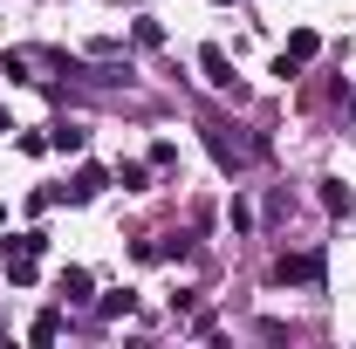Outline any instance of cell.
I'll return each mask as SVG.
<instances>
[{"label": "cell", "mask_w": 356, "mask_h": 349, "mask_svg": "<svg viewBox=\"0 0 356 349\" xmlns=\"http://www.w3.org/2000/svg\"><path fill=\"white\" fill-rule=\"evenodd\" d=\"M350 117H356V103H350Z\"/></svg>", "instance_id": "obj_11"}, {"label": "cell", "mask_w": 356, "mask_h": 349, "mask_svg": "<svg viewBox=\"0 0 356 349\" xmlns=\"http://www.w3.org/2000/svg\"><path fill=\"white\" fill-rule=\"evenodd\" d=\"M131 308H137V295H131V288H117V295H103V315H131Z\"/></svg>", "instance_id": "obj_9"}, {"label": "cell", "mask_w": 356, "mask_h": 349, "mask_svg": "<svg viewBox=\"0 0 356 349\" xmlns=\"http://www.w3.org/2000/svg\"><path fill=\"white\" fill-rule=\"evenodd\" d=\"M220 7H226V0H220Z\"/></svg>", "instance_id": "obj_13"}, {"label": "cell", "mask_w": 356, "mask_h": 349, "mask_svg": "<svg viewBox=\"0 0 356 349\" xmlns=\"http://www.w3.org/2000/svg\"><path fill=\"white\" fill-rule=\"evenodd\" d=\"M0 219H7V213H0Z\"/></svg>", "instance_id": "obj_12"}, {"label": "cell", "mask_w": 356, "mask_h": 349, "mask_svg": "<svg viewBox=\"0 0 356 349\" xmlns=\"http://www.w3.org/2000/svg\"><path fill=\"white\" fill-rule=\"evenodd\" d=\"M62 302H89V274H83V267L62 274Z\"/></svg>", "instance_id": "obj_6"}, {"label": "cell", "mask_w": 356, "mask_h": 349, "mask_svg": "<svg viewBox=\"0 0 356 349\" xmlns=\"http://www.w3.org/2000/svg\"><path fill=\"white\" fill-rule=\"evenodd\" d=\"M199 69H206V83H213V89H233V62H226V48H199Z\"/></svg>", "instance_id": "obj_1"}, {"label": "cell", "mask_w": 356, "mask_h": 349, "mask_svg": "<svg viewBox=\"0 0 356 349\" xmlns=\"http://www.w3.org/2000/svg\"><path fill=\"white\" fill-rule=\"evenodd\" d=\"M315 48H322V35H315V28H295V35H288V62H309Z\"/></svg>", "instance_id": "obj_5"}, {"label": "cell", "mask_w": 356, "mask_h": 349, "mask_svg": "<svg viewBox=\"0 0 356 349\" xmlns=\"http://www.w3.org/2000/svg\"><path fill=\"white\" fill-rule=\"evenodd\" d=\"M55 336H62V315H55V308L35 315V343H55Z\"/></svg>", "instance_id": "obj_8"}, {"label": "cell", "mask_w": 356, "mask_h": 349, "mask_svg": "<svg viewBox=\"0 0 356 349\" xmlns=\"http://www.w3.org/2000/svg\"><path fill=\"white\" fill-rule=\"evenodd\" d=\"M322 206H329V213H350V185L329 178V185H322Z\"/></svg>", "instance_id": "obj_7"}, {"label": "cell", "mask_w": 356, "mask_h": 349, "mask_svg": "<svg viewBox=\"0 0 356 349\" xmlns=\"http://www.w3.org/2000/svg\"><path fill=\"white\" fill-rule=\"evenodd\" d=\"M103 185H110V178L96 172V165H83V172L69 178V192H62V199H76V206H89V199H96V192H103Z\"/></svg>", "instance_id": "obj_2"}, {"label": "cell", "mask_w": 356, "mask_h": 349, "mask_svg": "<svg viewBox=\"0 0 356 349\" xmlns=\"http://www.w3.org/2000/svg\"><path fill=\"white\" fill-rule=\"evenodd\" d=\"M117 185L124 192H144V165H117Z\"/></svg>", "instance_id": "obj_10"}, {"label": "cell", "mask_w": 356, "mask_h": 349, "mask_svg": "<svg viewBox=\"0 0 356 349\" xmlns=\"http://www.w3.org/2000/svg\"><path fill=\"white\" fill-rule=\"evenodd\" d=\"M48 144H55V151H83L89 131H83V124H55V131H48Z\"/></svg>", "instance_id": "obj_4"}, {"label": "cell", "mask_w": 356, "mask_h": 349, "mask_svg": "<svg viewBox=\"0 0 356 349\" xmlns=\"http://www.w3.org/2000/svg\"><path fill=\"white\" fill-rule=\"evenodd\" d=\"M274 274H281V281H322V254H288Z\"/></svg>", "instance_id": "obj_3"}]
</instances>
